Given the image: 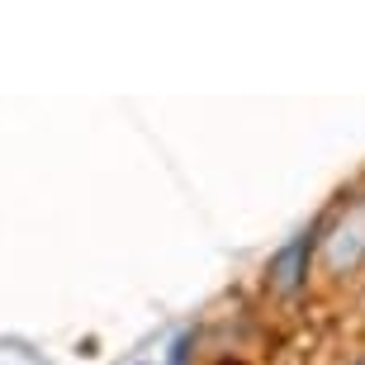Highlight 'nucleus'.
Wrapping results in <instances>:
<instances>
[{
	"label": "nucleus",
	"mask_w": 365,
	"mask_h": 365,
	"mask_svg": "<svg viewBox=\"0 0 365 365\" xmlns=\"http://www.w3.org/2000/svg\"><path fill=\"white\" fill-rule=\"evenodd\" d=\"M361 261H365V200L351 204L323 237V266L332 275H351Z\"/></svg>",
	"instance_id": "nucleus-1"
},
{
	"label": "nucleus",
	"mask_w": 365,
	"mask_h": 365,
	"mask_svg": "<svg viewBox=\"0 0 365 365\" xmlns=\"http://www.w3.org/2000/svg\"><path fill=\"white\" fill-rule=\"evenodd\" d=\"M223 365H232V361H223Z\"/></svg>",
	"instance_id": "nucleus-4"
},
{
	"label": "nucleus",
	"mask_w": 365,
	"mask_h": 365,
	"mask_svg": "<svg viewBox=\"0 0 365 365\" xmlns=\"http://www.w3.org/2000/svg\"><path fill=\"white\" fill-rule=\"evenodd\" d=\"M176 365H185V341H180V346H176Z\"/></svg>",
	"instance_id": "nucleus-3"
},
{
	"label": "nucleus",
	"mask_w": 365,
	"mask_h": 365,
	"mask_svg": "<svg viewBox=\"0 0 365 365\" xmlns=\"http://www.w3.org/2000/svg\"><path fill=\"white\" fill-rule=\"evenodd\" d=\"M304 266H309V237H294V242L271 261V284L280 294H294L299 280H304Z\"/></svg>",
	"instance_id": "nucleus-2"
}]
</instances>
